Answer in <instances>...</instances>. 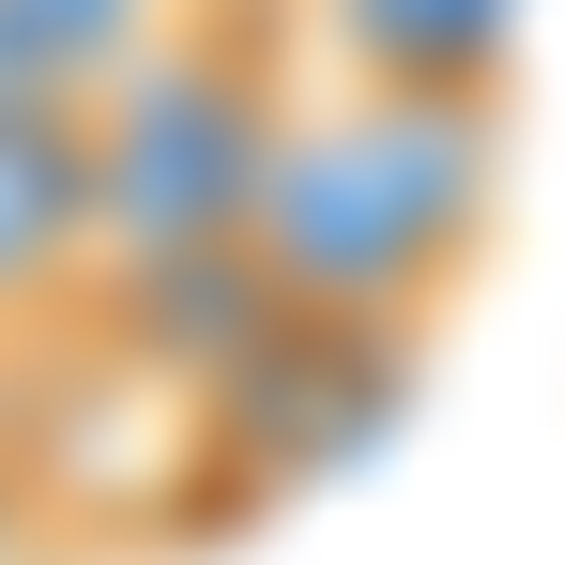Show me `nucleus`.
<instances>
[{"label":"nucleus","instance_id":"2","mask_svg":"<svg viewBox=\"0 0 565 565\" xmlns=\"http://www.w3.org/2000/svg\"><path fill=\"white\" fill-rule=\"evenodd\" d=\"M93 321V107L0 93V352Z\"/></svg>","mask_w":565,"mask_h":565},{"label":"nucleus","instance_id":"1","mask_svg":"<svg viewBox=\"0 0 565 565\" xmlns=\"http://www.w3.org/2000/svg\"><path fill=\"white\" fill-rule=\"evenodd\" d=\"M504 230V107L444 93H337L306 77L276 169H260V230L245 276L276 321H337V337H413L489 276Z\"/></svg>","mask_w":565,"mask_h":565},{"label":"nucleus","instance_id":"3","mask_svg":"<svg viewBox=\"0 0 565 565\" xmlns=\"http://www.w3.org/2000/svg\"><path fill=\"white\" fill-rule=\"evenodd\" d=\"M290 46L337 93H444V107L520 93V0H290Z\"/></svg>","mask_w":565,"mask_h":565},{"label":"nucleus","instance_id":"4","mask_svg":"<svg viewBox=\"0 0 565 565\" xmlns=\"http://www.w3.org/2000/svg\"><path fill=\"white\" fill-rule=\"evenodd\" d=\"M153 31H169V0H0V93H77L93 107Z\"/></svg>","mask_w":565,"mask_h":565},{"label":"nucleus","instance_id":"5","mask_svg":"<svg viewBox=\"0 0 565 565\" xmlns=\"http://www.w3.org/2000/svg\"><path fill=\"white\" fill-rule=\"evenodd\" d=\"M0 565H62V459L0 413Z\"/></svg>","mask_w":565,"mask_h":565}]
</instances>
